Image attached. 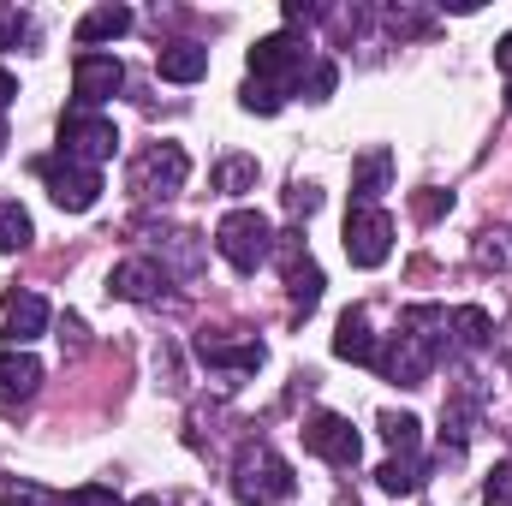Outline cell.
Masks as SVG:
<instances>
[{"label": "cell", "instance_id": "obj_24", "mask_svg": "<svg viewBox=\"0 0 512 506\" xmlns=\"http://www.w3.org/2000/svg\"><path fill=\"white\" fill-rule=\"evenodd\" d=\"M376 483H382V495H417L423 489V459H387L376 471Z\"/></svg>", "mask_w": 512, "mask_h": 506}, {"label": "cell", "instance_id": "obj_4", "mask_svg": "<svg viewBox=\"0 0 512 506\" xmlns=\"http://www.w3.org/2000/svg\"><path fill=\"white\" fill-rule=\"evenodd\" d=\"M215 251L227 256L239 274H256L268 251H274V227H268V215L262 209H233V215H221V227H215Z\"/></svg>", "mask_w": 512, "mask_h": 506}, {"label": "cell", "instance_id": "obj_27", "mask_svg": "<svg viewBox=\"0 0 512 506\" xmlns=\"http://www.w3.org/2000/svg\"><path fill=\"white\" fill-rule=\"evenodd\" d=\"M0 506H60V495L30 477H0Z\"/></svg>", "mask_w": 512, "mask_h": 506}, {"label": "cell", "instance_id": "obj_23", "mask_svg": "<svg viewBox=\"0 0 512 506\" xmlns=\"http://www.w3.org/2000/svg\"><path fill=\"white\" fill-rule=\"evenodd\" d=\"M155 251H167V262H173L179 280H191V274L203 268V245H197V233H167ZM167 262H161V274H167Z\"/></svg>", "mask_w": 512, "mask_h": 506}, {"label": "cell", "instance_id": "obj_22", "mask_svg": "<svg viewBox=\"0 0 512 506\" xmlns=\"http://www.w3.org/2000/svg\"><path fill=\"white\" fill-rule=\"evenodd\" d=\"M36 239V227H30V215H24V203L18 197H0V256L24 251Z\"/></svg>", "mask_w": 512, "mask_h": 506}, {"label": "cell", "instance_id": "obj_26", "mask_svg": "<svg viewBox=\"0 0 512 506\" xmlns=\"http://www.w3.org/2000/svg\"><path fill=\"white\" fill-rule=\"evenodd\" d=\"M215 191H227V197L256 191V161H251V155H227V161L215 167Z\"/></svg>", "mask_w": 512, "mask_h": 506}, {"label": "cell", "instance_id": "obj_41", "mask_svg": "<svg viewBox=\"0 0 512 506\" xmlns=\"http://www.w3.org/2000/svg\"><path fill=\"white\" fill-rule=\"evenodd\" d=\"M507 108H512V84H507Z\"/></svg>", "mask_w": 512, "mask_h": 506}, {"label": "cell", "instance_id": "obj_33", "mask_svg": "<svg viewBox=\"0 0 512 506\" xmlns=\"http://www.w3.org/2000/svg\"><path fill=\"white\" fill-rule=\"evenodd\" d=\"M411 209H417V221H435V215H447V209H453V197H447V191H417V197H411Z\"/></svg>", "mask_w": 512, "mask_h": 506}, {"label": "cell", "instance_id": "obj_32", "mask_svg": "<svg viewBox=\"0 0 512 506\" xmlns=\"http://www.w3.org/2000/svg\"><path fill=\"white\" fill-rule=\"evenodd\" d=\"M60 506H120V495H114L108 483H90V489H72Z\"/></svg>", "mask_w": 512, "mask_h": 506}, {"label": "cell", "instance_id": "obj_39", "mask_svg": "<svg viewBox=\"0 0 512 506\" xmlns=\"http://www.w3.org/2000/svg\"><path fill=\"white\" fill-rule=\"evenodd\" d=\"M131 506H161V495H143V501H131Z\"/></svg>", "mask_w": 512, "mask_h": 506}, {"label": "cell", "instance_id": "obj_17", "mask_svg": "<svg viewBox=\"0 0 512 506\" xmlns=\"http://www.w3.org/2000/svg\"><path fill=\"white\" fill-rule=\"evenodd\" d=\"M197 358L203 364H215V370H262V340H209V334H197Z\"/></svg>", "mask_w": 512, "mask_h": 506}, {"label": "cell", "instance_id": "obj_18", "mask_svg": "<svg viewBox=\"0 0 512 506\" xmlns=\"http://www.w3.org/2000/svg\"><path fill=\"white\" fill-rule=\"evenodd\" d=\"M155 72H161L167 84H197V78L209 72V48H203V42H167V48L155 54Z\"/></svg>", "mask_w": 512, "mask_h": 506}, {"label": "cell", "instance_id": "obj_34", "mask_svg": "<svg viewBox=\"0 0 512 506\" xmlns=\"http://www.w3.org/2000/svg\"><path fill=\"white\" fill-rule=\"evenodd\" d=\"M387 24H393L399 36H417V30H429V12H411V6H393V12H387Z\"/></svg>", "mask_w": 512, "mask_h": 506}, {"label": "cell", "instance_id": "obj_15", "mask_svg": "<svg viewBox=\"0 0 512 506\" xmlns=\"http://www.w3.org/2000/svg\"><path fill=\"white\" fill-rule=\"evenodd\" d=\"M36 387H42V364L30 358V352H0V405H24V399H36Z\"/></svg>", "mask_w": 512, "mask_h": 506}, {"label": "cell", "instance_id": "obj_10", "mask_svg": "<svg viewBox=\"0 0 512 506\" xmlns=\"http://www.w3.org/2000/svg\"><path fill=\"white\" fill-rule=\"evenodd\" d=\"M304 447H310L316 459H328L334 471H352V465L364 459V441H358V429H352L340 411H316V417L304 423Z\"/></svg>", "mask_w": 512, "mask_h": 506}, {"label": "cell", "instance_id": "obj_9", "mask_svg": "<svg viewBox=\"0 0 512 506\" xmlns=\"http://www.w3.org/2000/svg\"><path fill=\"white\" fill-rule=\"evenodd\" d=\"M346 256H352V268H382L393 256V215L382 203L376 209H346Z\"/></svg>", "mask_w": 512, "mask_h": 506}, {"label": "cell", "instance_id": "obj_38", "mask_svg": "<svg viewBox=\"0 0 512 506\" xmlns=\"http://www.w3.org/2000/svg\"><path fill=\"white\" fill-rule=\"evenodd\" d=\"M12 96H18V78H12V72H6V66H0V108H6V102H12Z\"/></svg>", "mask_w": 512, "mask_h": 506}, {"label": "cell", "instance_id": "obj_37", "mask_svg": "<svg viewBox=\"0 0 512 506\" xmlns=\"http://www.w3.org/2000/svg\"><path fill=\"white\" fill-rule=\"evenodd\" d=\"M495 66L507 72V84H512V30H507V36H501V48H495Z\"/></svg>", "mask_w": 512, "mask_h": 506}, {"label": "cell", "instance_id": "obj_2", "mask_svg": "<svg viewBox=\"0 0 512 506\" xmlns=\"http://www.w3.org/2000/svg\"><path fill=\"white\" fill-rule=\"evenodd\" d=\"M233 495L245 506H274V501H292L298 495V477H292V465L274 447H245L233 459Z\"/></svg>", "mask_w": 512, "mask_h": 506}, {"label": "cell", "instance_id": "obj_16", "mask_svg": "<svg viewBox=\"0 0 512 506\" xmlns=\"http://www.w3.org/2000/svg\"><path fill=\"white\" fill-rule=\"evenodd\" d=\"M334 358H346V364H376V334H370V310H364V304H352V310L340 316Z\"/></svg>", "mask_w": 512, "mask_h": 506}, {"label": "cell", "instance_id": "obj_7", "mask_svg": "<svg viewBox=\"0 0 512 506\" xmlns=\"http://www.w3.org/2000/svg\"><path fill=\"white\" fill-rule=\"evenodd\" d=\"M114 149H120V131H114L108 114H96V108H66L60 114V155H72L84 167H102Z\"/></svg>", "mask_w": 512, "mask_h": 506}, {"label": "cell", "instance_id": "obj_3", "mask_svg": "<svg viewBox=\"0 0 512 506\" xmlns=\"http://www.w3.org/2000/svg\"><path fill=\"white\" fill-rule=\"evenodd\" d=\"M316 60H310V42L304 36H292V30H280V36H262L251 48V78L256 84H268V90H280V96H292L298 84H304V72H310Z\"/></svg>", "mask_w": 512, "mask_h": 506}, {"label": "cell", "instance_id": "obj_13", "mask_svg": "<svg viewBox=\"0 0 512 506\" xmlns=\"http://www.w3.org/2000/svg\"><path fill=\"white\" fill-rule=\"evenodd\" d=\"M48 334V304L36 298V292H6V340L24 352L30 340H42Z\"/></svg>", "mask_w": 512, "mask_h": 506}, {"label": "cell", "instance_id": "obj_12", "mask_svg": "<svg viewBox=\"0 0 512 506\" xmlns=\"http://www.w3.org/2000/svg\"><path fill=\"white\" fill-rule=\"evenodd\" d=\"M161 286H167V274H161V262H149V256H131V262H120V268L108 274V292L126 298V304H155Z\"/></svg>", "mask_w": 512, "mask_h": 506}, {"label": "cell", "instance_id": "obj_1", "mask_svg": "<svg viewBox=\"0 0 512 506\" xmlns=\"http://www.w3.org/2000/svg\"><path fill=\"white\" fill-rule=\"evenodd\" d=\"M441 352H447V310L417 304V310L399 316V328L376 346V370L393 387H423V381L435 376Z\"/></svg>", "mask_w": 512, "mask_h": 506}, {"label": "cell", "instance_id": "obj_31", "mask_svg": "<svg viewBox=\"0 0 512 506\" xmlns=\"http://www.w3.org/2000/svg\"><path fill=\"white\" fill-rule=\"evenodd\" d=\"M24 30H30V18H24L18 6H0V54H6V48H18V36H24Z\"/></svg>", "mask_w": 512, "mask_h": 506}, {"label": "cell", "instance_id": "obj_35", "mask_svg": "<svg viewBox=\"0 0 512 506\" xmlns=\"http://www.w3.org/2000/svg\"><path fill=\"white\" fill-rule=\"evenodd\" d=\"M286 209H292V215H316V209H322V191H316V185H292V191H286Z\"/></svg>", "mask_w": 512, "mask_h": 506}, {"label": "cell", "instance_id": "obj_19", "mask_svg": "<svg viewBox=\"0 0 512 506\" xmlns=\"http://www.w3.org/2000/svg\"><path fill=\"white\" fill-rule=\"evenodd\" d=\"M126 30H131L126 6H96V12H84V18H78V48H84V54H96V42H120Z\"/></svg>", "mask_w": 512, "mask_h": 506}, {"label": "cell", "instance_id": "obj_25", "mask_svg": "<svg viewBox=\"0 0 512 506\" xmlns=\"http://www.w3.org/2000/svg\"><path fill=\"white\" fill-rule=\"evenodd\" d=\"M471 429H477V399H453V405L441 411V441L459 453V447L471 441Z\"/></svg>", "mask_w": 512, "mask_h": 506}, {"label": "cell", "instance_id": "obj_20", "mask_svg": "<svg viewBox=\"0 0 512 506\" xmlns=\"http://www.w3.org/2000/svg\"><path fill=\"white\" fill-rule=\"evenodd\" d=\"M447 334H453V346L483 352V346H489V334H495V322H489V310H483V304H459V310L447 316Z\"/></svg>", "mask_w": 512, "mask_h": 506}, {"label": "cell", "instance_id": "obj_40", "mask_svg": "<svg viewBox=\"0 0 512 506\" xmlns=\"http://www.w3.org/2000/svg\"><path fill=\"white\" fill-rule=\"evenodd\" d=\"M0 155H6V120H0Z\"/></svg>", "mask_w": 512, "mask_h": 506}, {"label": "cell", "instance_id": "obj_28", "mask_svg": "<svg viewBox=\"0 0 512 506\" xmlns=\"http://www.w3.org/2000/svg\"><path fill=\"white\" fill-rule=\"evenodd\" d=\"M239 108L268 120V114H280V108H286V96H280V90H268V84H256V78H245V90H239Z\"/></svg>", "mask_w": 512, "mask_h": 506}, {"label": "cell", "instance_id": "obj_11", "mask_svg": "<svg viewBox=\"0 0 512 506\" xmlns=\"http://www.w3.org/2000/svg\"><path fill=\"white\" fill-rule=\"evenodd\" d=\"M120 84H126V66L114 54H78L72 60V96H78V108H102Z\"/></svg>", "mask_w": 512, "mask_h": 506}, {"label": "cell", "instance_id": "obj_14", "mask_svg": "<svg viewBox=\"0 0 512 506\" xmlns=\"http://www.w3.org/2000/svg\"><path fill=\"white\" fill-rule=\"evenodd\" d=\"M387 179H393V149H364L358 155V167H352V209H376V197L387 191Z\"/></svg>", "mask_w": 512, "mask_h": 506}, {"label": "cell", "instance_id": "obj_6", "mask_svg": "<svg viewBox=\"0 0 512 506\" xmlns=\"http://www.w3.org/2000/svg\"><path fill=\"white\" fill-rule=\"evenodd\" d=\"M36 179L48 185V197H54L66 215H84V209H96V197H102V173L84 167V161H72V155H42V161H36Z\"/></svg>", "mask_w": 512, "mask_h": 506}, {"label": "cell", "instance_id": "obj_36", "mask_svg": "<svg viewBox=\"0 0 512 506\" xmlns=\"http://www.w3.org/2000/svg\"><path fill=\"white\" fill-rule=\"evenodd\" d=\"M322 6H304V0H286V24H316Z\"/></svg>", "mask_w": 512, "mask_h": 506}, {"label": "cell", "instance_id": "obj_5", "mask_svg": "<svg viewBox=\"0 0 512 506\" xmlns=\"http://www.w3.org/2000/svg\"><path fill=\"white\" fill-rule=\"evenodd\" d=\"M185 179H191V155H185L179 143H155V149H143V155L131 161V173H126V185L137 191V197H149V203L179 197Z\"/></svg>", "mask_w": 512, "mask_h": 506}, {"label": "cell", "instance_id": "obj_29", "mask_svg": "<svg viewBox=\"0 0 512 506\" xmlns=\"http://www.w3.org/2000/svg\"><path fill=\"white\" fill-rule=\"evenodd\" d=\"M334 84H340V72H334V60H316V66L304 72V84H298V90H304L310 102H328V96H334Z\"/></svg>", "mask_w": 512, "mask_h": 506}, {"label": "cell", "instance_id": "obj_30", "mask_svg": "<svg viewBox=\"0 0 512 506\" xmlns=\"http://www.w3.org/2000/svg\"><path fill=\"white\" fill-rule=\"evenodd\" d=\"M483 506H512V465H495L483 483Z\"/></svg>", "mask_w": 512, "mask_h": 506}, {"label": "cell", "instance_id": "obj_21", "mask_svg": "<svg viewBox=\"0 0 512 506\" xmlns=\"http://www.w3.org/2000/svg\"><path fill=\"white\" fill-rule=\"evenodd\" d=\"M376 429H382V441L393 447V459H417V441H423V423H417L411 411H382V417H376Z\"/></svg>", "mask_w": 512, "mask_h": 506}, {"label": "cell", "instance_id": "obj_8", "mask_svg": "<svg viewBox=\"0 0 512 506\" xmlns=\"http://www.w3.org/2000/svg\"><path fill=\"white\" fill-rule=\"evenodd\" d=\"M274 256H280V274H286V298H292V310L298 316H310L316 304H322V268H316V256L304 251V233H274Z\"/></svg>", "mask_w": 512, "mask_h": 506}]
</instances>
